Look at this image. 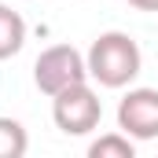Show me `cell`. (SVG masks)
Listing matches in <instances>:
<instances>
[{
    "label": "cell",
    "mask_w": 158,
    "mask_h": 158,
    "mask_svg": "<svg viewBox=\"0 0 158 158\" xmlns=\"http://www.w3.org/2000/svg\"><path fill=\"white\" fill-rule=\"evenodd\" d=\"M85 63H88V77L99 81L103 88H125L129 81H136L140 66H143V55H140V44L129 33L107 30L92 40Z\"/></svg>",
    "instance_id": "obj_1"
},
{
    "label": "cell",
    "mask_w": 158,
    "mask_h": 158,
    "mask_svg": "<svg viewBox=\"0 0 158 158\" xmlns=\"http://www.w3.org/2000/svg\"><path fill=\"white\" fill-rule=\"evenodd\" d=\"M52 118H55V129L66 136H88L103 118V103L92 92V85L81 81L52 96Z\"/></svg>",
    "instance_id": "obj_2"
},
{
    "label": "cell",
    "mask_w": 158,
    "mask_h": 158,
    "mask_svg": "<svg viewBox=\"0 0 158 158\" xmlns=\"http://www.w3.org/2000/svg\"><path fill=\"white\" fill-rule=\"evenodd\" d=\"M81 81H88V63L74 44H52L33 63V85L44 96H55V92L81 85Z\"/></svg>",
    "instance_id": "obj_3"
},
{
    "label": "cell",
    "mask_w": 158,
    "mask_h": 158,
    "mask_svg": "<svg viewBox=\"0 0 158 158\" xmlns=\"http://www.w3.org/2000/svg\"><path fill=\"white\" fill-rule=\"evenodd\" d=\"M118 129L132 140H158V88H129L121 96Z\"/></svg>",
    "instance_id": "obj_4"
},
{
    "label": "cell",
    "mask_w": 158,
    "mask_h": 158,
    "mask_svg": "<svg viewBox=\"0 0 158 158\" xmlns=\"http://www.w3.org/2000/svg\"><path fill=\"white\" fill-rule=\"evenodd\" d=\"M22 44H26V19H22L15 7L0 4V59L19 55Z\"/></svg>",
    "instance_id": "obj_5"
},
{
    "label": "cell",
    "mask_w": 158,
    "mask_h": 158,
    "mask_svg": "<svg viewBox=\"0 0 158 158\" xmlns=\"http://www.w3.org/2000/svg\"><path fill=\"white\" fill-rule=\"evenodd\" d=\"M132 155H136V143H132V136H125L121 129L88 143V158H132Z\"/></svg>",
    "instance_id": "obj_6"
},
{
    "label": "cell",
    "mask_w": 158,
    "mask_h": 158,
    "mask_svg": "<svg viewBox=\"0 0 158 158\" xmlns=\"http://www.w3.org/2000/svg\"><path fill=\"white\" fill-rule=\"evenodd\" d=\"M30 151V136L22 129V121L0 118V158H22Z\"/></svg>",
    "instance_id": "obj_7"
},
{
    "label": "cell",
    "mask_w": 158,
    "mask_h": 158,
    "mask_svg": "<svg viewBox=\"0 0 158 158\" xmlns=\"http://www.w3.org/2000/svg\"><path fill=\"white\" fill-rule=\"evenodd\" d=\"M136 11H158V0H129Z\"/></svg>",
    "instance_id": "obj_8"
}]
</instances>
